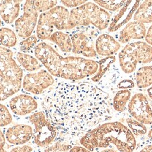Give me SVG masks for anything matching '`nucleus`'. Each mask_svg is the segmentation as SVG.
Masks as SVG:
<instances>
[{"mask_svg": "<svg viewBox=\"0 0 152 152\" xmlns=\"http://www.w3.org/2000/svg\"><path fill=\"white\" fill-rule=\"evenodd\" d=\"M41 106L58 134L68 140L83 137L111 118L109 94L89 83L58 82L42 94Z\"/></svg>", "mask_w": 152, "mask_h": 152, "instance_id": "obj_1", "label": "nucleus"}, {"mask_svg": "<svg viewBox=\"0 0 152 152\" xmlns=\"http://www.w3.org/2000/svg\"><path fill=\"white\" fill-rule=\"evenodd\" d=\"M35 54L53 77L78 80L94 75L98 70V63L95 61L77 56L64 57L45 42L37 44Z\"/></svg>", "mask_w": 152, "mask_h": 152, "instance_id": "obj_2", "label": "nucleus"}, {"mask_svg": "<svg viewBox=\"0 0 152 152\" xmlns=\"http://www.w3.org/2000/svg\"><path fill=\"white\" fill-rule=\"evenodd\" d=\"M80 143L91 152L111 145L119 152H133L137 146L135 137L130 129L118 121L98 125L82 137Z\"/></svg>", "mask_w": 152, "mask_h": 152, "instance_id": "obj_3", "label": "nucleus"}, {"mask_svg": "<svg viewBox=\"0 0 152 152\" xmlns=\"http://www.w3.org/2000/svg\"><path fill=\"white\" fill-rule=\"evenodd\" d=\"M111 20V14L107 11L94 2L87 1L70 11V30L92 26L99 30H103L109 27Z\"/></svg>", "mask_w": 152, "mask_h": 152, "instance_id": "obj_4", "label": "nucleus"}, {"mask_svg": "<svg viewBox=\"0 0 152 152\" xmlns=\"http://www.w3.org/2000/svg\"><path fill=\"white\" fill-rule=\"evenodd\" d=\"M12 51L0 46V80L5 88L7 98L20 90L23 82V70L13 57Z\"/></svg>", "mask_w": 152, "mask_h": 152, "instance_id": "obj_5", "label": "nucleus"}, {"mask_svg": "<svg viewBox=\"0 0 152 152\" xmlns=\"http://www.w3.org/2000/svg\"><path fill=\"white\" fill-rule=\"evenodd\" d=\"M70 11L62 6H56L47 12L42 13L38 18L36 35L40 40L49 39L54 28L58 30H70Z\"/></svg>", "mask_w": 152, "mask_h": 152, "instance_id": "obj_6", "label": "nucleus"}, {"mask_svg": "<svg viewBox=\"0 0 152 152\" xmlns=\"http://www.w3.org/2000/svg\"><path fill=\"white\" fill-rule=\"evenodd\" d=\"M118 61L125 73H132L139 64L152 61V47L142 41L127 44L119 52Z\"/></svg>", "mask_w": 152, "mask_h": 152, "instance_id": "obj_7", "label": "nucleus"}, {"mask_svg": "<svg viewBox=\"0 0 152 152\" xmlns=\"http://www.w3.org/2000/svg\"><path fill=\"white\" fill-rule=\"evenodd\" d=\"M99 33L98 29L94 27H77L71 35L73 45L72 52L87 58L96 57L94 39L98 37Z\"/></svg>", "mask_w": 152, "mask_h": 152, "instance_id": "obj_8", "label": "nucleus"}, {"mask_svg": "<svg viewBox=\"0 0 152 152\" xmlns=\"http://www.w3.org/2000/svg\"><path fill=\"white\" fill-rule=\"evenodd\" d=\"M29 120L35 127L34 142L37 147L45 148L56 140L58 130L47 120L43 111L35 112L30 115Z\"/></svg>", "mask_w": 152, "mask_h": 152, "instance_id": "obj_9", "label": "nucleus"}, {"mask_svg": "<svg viewBox=\"0 0 152 152\" xmlns=\"http://www.w3.org/2000/svg\"><path fill=\"white\" fill-rule=\"evenodd\" d=\"M38 12L35 1H26L23 6V14L15 21V28L20 37L27 38L33 35L38 20Z\"/></svg>", "mask_w": 152, "mask_h": 152, "instance_id": "obj_10", "label": "nucleus"}, {"mask_svg": "<svg viewBox=\"0 0 152 152\" xmlns=\"http://www.w3.org/2000/svg\"><path fill=\"white\" fill-rule=\"evenodd\" d=\"M54 77L46 70L30 73L24 76L22 82L23 89L35 95L42 94L49 87L54 84Z\"/></svg>", "mask_w": 152, "mask_h": 152, "instance_id": "obj_11", "label": "nucleus"}, {"mask_svg": "<svg viewBox=\"0 0 152 152\" xmlns=\"http://www.w3.org/2000/svg\"><path fill=\"white\" fill-rule=\"evenodd\" d=\"M128 109L132 118L144 125L152 124V109L149 101L142 93H136L130 99Z\"/></svg>", "mask_w": 152, "mask_h": 152, "instance_id": "obj_12", "label": "nucleus"}, {"mask_svg": "<svg viewBox=\"0 0 152 152\" xmlns=\"http://www.w3.org/2000/svg\"><path fill=\"white\" fill-rule=\"evenodd\" d=\"M140 1H126L125 5L118 11L110 23L108 30L110 33L117 31L123 26L128 24L139 7Z\"/></svg>", "mask_w": 152, "mask_h": 152, "instance_id": "obj_13", "label": "nucleus"}, {"mask_svg": "<svg viewBox=\"0 0 152 152\" xmlns=\"http://www.w3.org/2000/svg\"><path fill=\"white\" fill-rule=\"evenodd\" d=\"M11 111L15 115L24 116L33 113L38 108V104L33 96L28 94H18L11 98L9 102Z\"/></svg>", "mask_w": 152, "mask_h": 152, "instance_id": "obj_14", "label": "nucleus"}, {"mask_svg": "<svg viewBox=\"0 0 152 152\" xmlns=\"http://www.w3.org/2000/svg\"><path fill=\"white\" fill-rule=\"evenodd\" d=\"M33 131L28 125L18 124L7 129L5 138L9 143L14 145L22 146L31 140Z\"/></svg>", "mask_w": 152, "mask_h": 152, "instance_id": "obj_15", "label": "nucleus"}, {"mask_svg": "<svg viewBox=\"0 0 152 152\" xmlns=\"http://www.w3.org/2000/svg\"><path fill=\"white\" fill-rule=\"evenodd\" d=\"M121 49V44L109 34H101L95 42L96 54L103 56H112Z\"/></svg>", "mask_w": 152, "mask_h": 152, "instance_id": "obj_16", "label": "nucleus"}, {"mask_svg": "<svg viewBox=\"0 0 152 152\" xmlns=\"http://www.w3.org/2000/svg\"><path fill=\"white\" fill-rule=\"evenodd\" d=\"M146 34L147 28L145 25L135 20L129 22L120 32L118 42L126 44L132 39H142L145 38Z\"/></svg>", "mask_w": 152, "mask_h": 152, "instance_id": "obj_17", "label": "nucleus"}, {"mask_svg": "<svg viewBox=\"0 0 152 152\" xmlns=\"http://www.w3.org/2000/svg\"><path fill=\"white\" fill-rule=\"evenodd\" d=\"M22 1H2L0 2V16L7 24L13 23L18 18Z\"/></svg>", "mask_w": 152, "mask_h": 152, "instance_id": "obj_18", "label": "nucleus"}, {"mask_svg": "<svg viewBox=\"0 0 152 152\" xmlns=\"http://www.w3.org/2000/svg\"><path fill=\"white\" fill-rule=\"evenodd\" d=\"M133 18L134 20L144 25L152 23V1L141 2Z\"/></svg>", "mask_w": 152, "mask_h": 152, "instance_id": "obj_19", "label": "nucleus"}, {"mask_svg": "<svg viewBox=\"0 0 152 152\" xmlns=\"http://www.w3.org/2000/svg\"><path fill=\"white\" fill-rule=\"evenodd\" d=\"M49 40L56 44L63 52H72L73 45H72L71 38L68 33L61 31L54 32Z\"/></svg>", "mask_w": 152, "mask_h": 152, "instance_id": "obj_20", "label": "nucleus"}, {"mask_svg": "<svg viewBox=\"0 0 152 152\" xmlns=\"http://www.w3.org/2000/svg\"><path fill=\"white\" fill-rule=\"evenodd\" d=\"M16 59L19 64L27 71L33 73L40 69L42 67V64L39 60L36 57H33L28 54L18 52L16 54Z\"/></svg>", "mask_w": 152, "mask_h": 152, "instance_id": "obj_21", "label": "nucleus"}, {"mask_svg": "<svg viewBox=\"0 0 152 152\" xmlns=\"http://www.w3.org/2000/svg\"><path fill=\"white\" fill-rule=\"evenodd\" d=\"M136 85L141 89L152 85V66L140 68L135 74Z\"/></svg>", "mask_w": 152, "mask_h": 152, "instance_id": "obj_22", "label": "nucleus"}, {"mask_svg": "<svg viewBox=\"0 0 152 152\" xmlns=\"http://www.w3.org/2000/svg\"><path fill=\"white\" fill-rule=\"evenodd\" d=\"M131 99L130 90H121L116 92L113 97V108L118 113H123L126 109L127 104Z\"/></svg>", "mask_w": 152, "mask_h": 152, "instance_id": "obj_23", "label": "nucleus"}, {"mask_svg": "<svg viewBox=\"0 0 152 152\" xmlns=\"http://www.w3.org/2000/svg\"><path fill=\"white\" fill-rule=\"evenodd\" d=\"M116 60V57L115 56H107L101 59L98 63V70L96 73L92 76V81L94 83H98L100 80L104 77L108 70L109 69L112 64H113Z\"/></svg>", "mask_w": 152, "mask_h": 152, "instance_id": "obj_24", "label": "nucleus"}, {"mask_svg": "<svg viewBox=\"0 0 152 152\" xmlns=\"http://www.w3.org/2000/svg\"><path fill=\"white\" fill-rule=\"evenodd\" d=\"M5 88L0 80V102L7 99ZM12 122V116L10 112L4 104L0 103V127H4Z\"/></svg>", "mask_w": 152, "mask_h": 152, "instance_id": "obj_25", "label": "nucleus"}, {"mask_svg": "<svg viewBox=\"0 0 152 152\" xmlns=\"http://www.w3.org/2000/svg\"><path fill=\"white\" fill-rule=\"evenodd\" d=\"M73 146L68 142V139L61 137L56 139L48 147L44 148L45 152H68Z\"/></svg>", "mask_w": 152, "mask_h": 152, "instance_id": "obj_26", "label": "nucleus"}, {"mask_svg": "<svg viewBox=\"0 0 152 152\" xmlns=\"http://www.w3.org/2000/svg\"><path fill=\"white\" fill-rule=\"evenodd\" d=\"M17 37L16 33L9 28H0V44L4 47H13L16 46Z\"/></svg>", "mask_w": 152, "mask_h": 152, "instance_id": "obj_27", "label": "nucleus"}, {"mask_svg": "<svg viewBox=\"0 0 152 152\" xmlns=\"http://www.w3.org/2000/svg\"><path fill=\"white\" fill-rule=\"evenodd\" d=\"M126 123L128 128L134 134V137H140L144 135L147 132V128L145 125L142 124L134 118H127Z\"/></svg>", "mask_w": 152, "mask_h": 152, "instance_id": "obj_28", "label": "nucleus"}, {"mask_svg": "<svg viewBox=\"0 0 152 152\" xmlns=\"http://www.w3.org/2000/svg\"><path fill=\"white\" fill-rule=\"evenodd\" d=\"M38 37L37 35H32L26 39L20 42L19 44L20 50L22 53L28 54V53L32 52V51L35 48L38 42Z\"/></svg>", "mask_w": 152, "mask_h": 152, "instance_id": "obj_29", "label": "nucleus"}, {"mask_svg": "<svg viewBox=\"0 0 152 152\" xmlns=\"http://www.w3.org/2000/svg\"><path fill=\"white\" fill-rule=\"evenodd\" d=\"M126 1H101V0H95L94 3L97 4L99 7L106 11H117L121 7L125 5Z\"/></svg>", "mask_w": 152, "mask_h": 152, "instance_id": "obj_30", "label": "nucleus"}, {"mask_svg": "<svg viewBox=\"0 0 152 152\" xmlns=\"http://www.w3.org/2000/svg\"><path fill=\"white\" fill-rule=\"evenodd\" d=\"M56 1H35V5L38 12L45 13L56 7Z\"/></svg>", "mask_w": 152, "mask_h": 152, "instance_id": "obj_31", "label": "nucleus"}, {"mask_svg": "<svg viewBox=\"0 0 152 152\" xmlns=\"http://www.w3.org/2000/svg\"><path fill=\"white\" fill-rule=\"evenodd\" d=\"M87 2V1H70V0H63V1H61V3L62 4L64 7H68V8H77V7H79L84 4Z\"/></svg>", "mask_w": 152, "mask_h": 152, "instance_id": "obj_32", "label": "nucleus"}, {"mask_svg": "<svg viewBox=\"0 0 152 152\" xmlns=\"http://www.w3.org/2000/svg\"><path fill=\"white\" fill-rule=\"evenodd\" d=\"M134 87V83L131 80H123L120 82L118 87L121 90H129Z\"/></svg>", "mask_w": 152, "mask_h": 152, "instance_id": "obj_33", "label": "nucleus"}, {"mask_svg": "<svg viewBox=\"0 0 152 152\" xmlns=\"http://www.w3.org/2000/svg\"><path fill=\"white\" fill-rule=\"evenodd\" d=\"M33 148L28 145L18 146V147L13 148L10 152H32Z\"/></svg>", "mask_w": 152, "mask_h": 152, "instance_id": "obj_34", "label": "nucleus"}, {"mask_svg": "<svg viewBox=\"0 0 152 152\" xmlns=\"http://www.w3.org/2000/svg\"><path fill=\"white\" fill-rule=\"evenodd\" d=\"M145 40L148 45H149L150 46H152V25L148 29L147 34L145 36Z\"/></svg>", "mask_w": 152, "mask_h": 152, "instance_id": "obj_35", "label": "nucleus"}, {"mask_svg": "<svg viewBox=\"0 0 152 152\" xmlns=\"http://www.w3.org/2000/svg\"><path fill=\"white\" fill-rule=\"evenodd\" d=\"M5 136L2 132V131L0 130V152H7L4 149L5 146Z\"/></svg>", "mask_w": 152, "mask_h": 152, "instance_id": "obj_36", "label": "nucleus"}, {"mask_svg": "<svg viewBox=\"0 0 152 152\" xmlns=\"http://www.w3.org/2000/svg\"><path fill=\"white\" fill-rule=\"evenodd\" d=\"M68 152H91L88 149L80 146H74Z\"/></svg>", "mask_w": 152, "mask_h": 152, "instance_id": "obj_37", "label": "nucleus"}, {"mask_svg": "<svg viewBox=\"0 0 152 152\" xmlns=\"http://www.w3.org/2000/svg\"><path fill=\"white\" fill-rule=\"evenodd\" d=\"M99 152H118V151L115 149H112V148H108V149L106 148V149H104L103 150H102V151Z\"/></svg>", "mask_w": 152, "mask_h": 152, "instance_id": "obj_38", "label": "nucleus"}, {"mask_svg": "<svg viewBox=\"0 0 152 152\" xmlns=\"http://www.w3.org/2000/svg\"><path fill=\"white\" fill-rule=\"evenodd\" d=\"M147 94L148 96H149V98H151L152 99V87H149V89L147 90Z\"/></svg>", "mask_w": 152, "mask_h": 152, "instance_id": "obj_39", "label": "nucleus"}, {"mask_svg": "<svg viewBox=\"0 0 152 152\" xmlns=\"http://www.w3.org/2000/svg\"><path fill=\"white\" fill-rule=\"evenodd\" d=\"M148 137H149V139H151V140H152V128L150 129V130L149 131V132H148Z\"/></svg>", "mask_w": 152, "mask_h": 152, "instance_id": "obj_40", "label": "nucleus"}, {"mask_svg": "<svg viewBox=\"0 0 152 152\" xmlns=\"http://www.w3.org/2000/svg\"><path fill=\"white\" fill-rule=\"evenodd\" d=\"M1 19H0V26H1Z\"/></svg>", "mask_w": 152, "mask_h": 152, "instance_id": "obj_41", "label": "nucleus"}, {"mask_svg": "<svg viewBox=\"0 0 152 152\" xmlns=\"http://www.w3.org/2000/svg\"><path fill=\"white\" fill-rule=\"evenodd\" d=\"M35 152H38V151H35Z\"/></svg>", "mask_w": 152, "mask_h": 152, "instance_id": "obj_42", "label": "nucleus"}]
</instances>
